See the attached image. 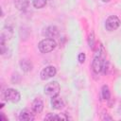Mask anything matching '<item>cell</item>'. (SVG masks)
Masks as SVG:
<instances>
[{
    "label": "cell",
    "instance_id": "1",
    "mask_svg": "<svg viewBox=\"0 0 121 121\" xmlns=\"http://www.w3.org/2000/svg\"><path fill=\"white\" fill-rule=\"evenodd\" d=\"M57 46V43L54 39L52 38H46V39H43L42 40L39 44H38V47H39V50L42 52V53H48V52H51L52 50H54Z\"/></svg>",
    "mask_w": 121,
    "mask_h": 121
},
{
    "label": "cell",
    "instance_id": "2",
    "mask_svg": "<svg viewBox=\"0 0 121 121\" xmlns=\"http://www.w3.org/2000/svg\"><path fill=\"white\" fill-rule=\"evenodd\" d=\"M104 51V50H103ZM103 51L101 52L100 50H98V52L95 54L94 60H93V62H92V67H93V70L95 72V73H99L102 71V68H103V65H104V62H105V58L103 56Z\"/></svg>",
    "mask_w": 121,
    "mask_h": 121
},
{
    "label": "cell",
    "instance_id": "3",
    "mask_svg": "<svg viewBox=\"0 0 121 121\" xmlns=\"http://www.w3.org/2000/svg\"><path fill=\"white\" fill-rule=\"evenodd\" d=\"M44 94L49 95V96H55L58 95L60 91V86L57 81H51L49 83H47L44 87Z\"/></svg>",
    "mask_w": 121,
    "mask_h": 121
},
{
    "label": "cell",
    "instance_id": "4",
    "mask_svg": "<svg viewBox=\"0 0 121 121\" xmlns=\"http://www.w3.org/2000/svg\"><path fill=\"white\" fill-rule=\"evenodd\" d=\"M119 26H120V20L115 15L109 16L105 22V27L108 31H113L117 29Z\"/></svg>",
    "mask_w": 121,
    "mask_h": 121
},
{
    "label": "cell",
    "instance_id": "5",
    "mask_svg": "<svg viewBox=\"0 0 121 121\" xmlns=\"http://www.w3.org/2000/svg\"><path fill=\"white\" fill-rule=\"evenodd\" d=\"M5 98L7 101H9V102H18L21 98V95L20 93L15 90V89H12V88H8L6 91H5V95H4Z\"/></svg>",
    "mask_w": 121,
    "mask_h": 121
},
{
    "label": "cell",
    "instance_id": "6",
    "mask_svg": "<svg viewBox=\"0 0 121 121\" xmlns=\"http://www.w3.org/2000/svg\"><path fill=\"white\" fill-rule=\"evenodd\" d=\"M56 74H57V69L52 65H48L41 71L40 76H41V78L43 80H46L50 78H53Z\"/></svg>",
    "mask_w": 121,
    "mask_h": 121
},
{
    "label": "cell",
    "instance_id": "7",
    "mask_svg": "<svg viewBox=\"0 0 121 121\" xmlns=\"http://www.w3.org/2000/svg\"><path fill=\"white\" fill-rule=\"evenodd\" d=\"M31 109L34 113H41L43 110V102L41 98H35L31 104Z\"/></svg>",
    "mask_w": 121,
    "mask_h": 121
},
{
    "label": "cell",
    "instance_id": "8",
    "mask_svg": "<svg viewBox=\"0 0 121 121\" xmlns=\"http://www.w3.org/2000/svg\"><path fill=\"white\" fill-rule=\"evenodd\" d=\"M19 120L20 121H32L34 120V113L30 112L28 109H24L21 111L19 114Z\"/></svg>",
    "mask_w": 121,
    "mask_h": 121
},
{
    "label": "cell",
    "instance_id": "9",
    "mask_svg": "<svg viewBox=\"0 0 121 121\" xmlns=\"http://www.w3.org/2000/svg\"><path fill=\"white\" fill-rule=\"evenodd\" d=\"M51 105H52V107H53L54 109H56V110H60V109H62V108L64 107V101H63V99H62L60 96H59V95H58L52 96V98H51Z\"/></svg>",
    "mask_w": 121,
    "mask_h": 121
},
{
    "label": "cell",
    "instance_id": "10",
    "mask_svg": "<svg viewBox=\"0 0 121 121\" xmlns=\"http://www.w3.org/2000/svg\"><path fill=\"white\" fill-rule=\"evenodd\" d=\"M45 34H46V36H47L48 38L54 39V38H56V37L59 36V30H58V28H57L55 26H48V27L46 28Z\"/></svg>",
    "mask_w": 121,
    "mask_h": 121
},
{
    "label": "cell",
    "instance_id": "11",
    "mask_svg": "<svg viewBox=\"0 0 121 121\" xmlns=\"http://www.w3.org/2000/svg\"><path fill=\"white\" fill-rule=\"evenodd\" d=\"M15 7L20 9V10H24L26 9L28 5H29V0H15Z\"/></svg>",
    "mask_w": 121,
    "mask_h": 121
},
{
    "label": "cell",
    "instance_id": "12",
    "mask_svg": "<svg viewBox=\"0 0 121 121\" xmlns=\"http://www.w3.org/2000/svg\"><path fill=\"white\" fill-rule=\"evenodd\" d=\"M20 66H21L22 70L25 72H28L32 69V63L28 60H22L20 61Z\"/></svg>",
    "mask_w": 121,
    "mask_h": 121
},
{
    "label": "cell",
    "instance_id": "13",
    "mask_svg": "<svg viewBox=\"0 0 121 121\" xmlns=\"http://www.w3.org/2000/svg\"><path fill=\"white\" fill-rule=\"evenodd\" d=\"M101 95H102V98L105 99V100H109L110 97H111V92H110V89L107 85H103L102 88H101Z\"/></svg>",
    "mask_w": 121,
    "mask_h": 121
},
{
    "label": "cell",
    "instance_id": "14",
    "mask_svg": "<svg viewBox=\"0 0 121 121\" xmlns=\"http://www.w3.org/2000/svg\"><path fill=\"white\" fill-rule=\"evenodd\" d=\"M32 4L36 9H42L46 5V0H32Z\"/></svg>",
    "mask_w": 121,
    "mask_h": 121
},
{
    "label": "cell",
    "instance_id": "15",
    "mask_svg": "<svg viewBox=\"0 0 121 121\" xmlns=\"http://www.w3.org/2000/svg\"><path fill=\"white\" fill-rule=\"evenodd\" d=\"M88 43H89V46L90 48L94 49L95 48V34L94 32L92 31L89 35V38H88Z\"/></svg>",
    "mask_w": 121,
    "mask_h": 121
},
{
    "label": "cell",
    "instance_id": "16",
    "mask_svg": "<svg viewBox=\"0 0 121 121\" xmlns=\"http://www.w3.org/2000/svg\"><path fill=\"white\" fill-rule=\"evenodd\" d=\"M45 120H53V119H61L60 115H56V114H53V113H48L45 118Z\"/></svg>",
    "mask_w": 121,
    "mask_h": 121
},
{
    "label": "cell",
    "instance_id": "17",
    "mask_svg": "<svg viewBox=\"0 0 121 121\" xmlns=\"http://www.w3.org/2000/svg\"><path fill=\"white\" fill-rule=\"evenodd\" d=\"M78 61H79L80 63H83V62L85 61L86 56H85V54H84V53H79V54H78Z\"/></svg>",
    "mask_w": 121,
    "mask_h": 121
},
{
    "label": "cell",
    "instance_id": "18",
    "mask_svg": "<svg viewBox=\"0 0 121 121\" xmlns=\"http://www.w3.org/2000/svg\"><path fill=\"white\" fill-rule=\"evenodd\" d=\"M103 114H104V116H103V115L101 116V119H102V120H107V119H108V120H112V116L108 115V113H103Z\"/></svg>",
    "mask_w": 121,
    "mask_h": 121
},
{
    "label": "cell",
    "instance_id": "19",
    "mask_svg": "<svg viewBox=\"0 0 121 121\" xmlns=\"http://www.w3.org/2000/svg\"><path fill=\"white\" fill-rule=\"evenodd\" d=\"M101 1H103V2H109V1H111V0H101Z\"/></svg>",
    "mask_w": 121,
    "mask_h": 121
}]
</instances>
